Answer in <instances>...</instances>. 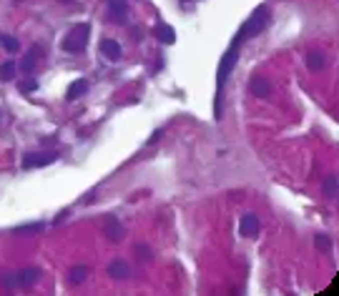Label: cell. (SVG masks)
<instances>
[{
  "label": "cell",
  "instance_id": "cell-1",
  "mask_svg": "<svg viewBox=\"0 0 339 296\" xmlns=\"http://www.w3.org/2000/svg\"><path fill=\"white\" fill-rule=\"evenodd\" d=\"M269 26V8L266 6H259L244 23H241V28H239V33H236V38H234V46H241L244 40H249V38H254V36H259L264 28Z\"/></svg>",
  "mask_w": 339,
  "mask_h": 296
},
{
  "label": "cell",
  "instance_id": "cell-2",
  "mask_svg": "<svg viewBox=\"0 0 339 296\" xmlns=\"http://www.w3.org/2000/svg\"><path fill=\"white\" fill-rule=\"evenodd\" d=\"M239 63V46L231 43V48L224 53L221 63H219V70H216V118L221 116V90H224V83L229 78V73L234 70V66Z\"/></svg>",
  "mask_w": 339,
  "mask_h": 296
},
{
  "label": "cell",
  "instance_id": "cell-3",
  "mask_svg": "<svg viewBox=\"0 0 339 296\" xmlns=\"http://www.w3.org/2000/svg\"><path fill=\"white\" fill-rule=\"evenodd\" d=\"M88 36H91V28L86 23L76 26L66 38H63V50L66 53H81L86 46H88Z\"/></svg>",
  "mask_w": 339,
  "mask_h": 296
},
{
  "label": "cell",
  "instance_id": "cell-4",
  "mask_svg": "<svg viewBox=\"0 0 339 296\" xmlns=\"http://www.w3.org/2000/svg\"><path fill=\"white\" fill-rule=\"evenodd\" d=\"M58 161V154L53 151H46V154H26L23 156V168H41V166H48Z\"/></svg>",
  "mask_w": 339,
  "mask_h": 296
},
{
  "label": "cell",
  "instance_id": "cell-5",
  "mask_svg": "<svg viewBox=\"0 0 339 296\" xmlns=\"http://www.w3.org/2000/svg\"><path fill=\"white\" fill-rule=\"evenodd\" d=\"M108 18L116 23V26H126L128 20V3L126 0H108Z\"/></svg>",
  "mask_w": 339,
  "mask_h": 296
},
{
  "label": "cell",
  "instance_id": "cell-6",
  "mask_svg": "<svg viewBox=\"0 0 339 296\" xmlns=\"http://www.w3.org/2000/svg\"><path fill=\"white\" fill-rule=\"evenodd\" d=\"M249 90H251V96H256V98H266V96L271 93V83H269L264 76H254V78L249 80Z\"/></svg>",
  "mask_w": 339,
  "mask_h": 296
},
{
  "label": "cell",
  "instance_id": "cell-7",
  "mask_svg": "<svg viewBox=\"0 0 339 296\" xmlns=\"http://www.w3.org/2000/svg\"><path fill=\"white\" fill-rule=\"evenodd\" d=\"M239 231H241V236H246V238L256 236V234H259V218H256L254 214H244V216H241V224H239Z\"/></svg>",
  "mask_w": 339,
  "mask_h": 296
},
{
  "label": "cell",
  "instance_id": "cell-8",
  "mask_svg": "<svg viewBox=\"0 0 339 296\" xmlns=\"http://www.w3.org/2000/svg\"><path fill=\"white\" fill-rule=\"evenodd\" d=\"M103 231H106V236H108L111 241H121V238H123V226H121L118 218H113V216H108V218L103 221Z\"/></svg>",
  "mask_w": 339,
  "mask_h": 296
},
{
  "label": "cell",
  "instance_id": "cell-9",
  "mask_svg": "<svg viewBox=\"0 0 339 296\" xmlns=\"http://www.w3.org/2000/svg\"><path fill=\"white\" fill-rule=\"evenodd\" d=\"M153 36H156L163 46H171V43L176 40V30H174L171 26H166V23H158V26L153 28Z\"/></svg>",
  "mask_w": 339,
  "mask_h": 296
},
{
  "label": "cell",
  "instance_id": "cell-10",
  "mask_svg": "<svg viewBox=\"0 0 339 296\" xmlns=\"http://www.w3.org/2000/svg\"><path fill=\"white\" fill-rule=\"evenodd\" d=\"M101 53H103L106 60H121V46L116 40H111V38L101 40Z\"/></svg>",
  "mask_w": 339,
  "mask_h": 296
},
{
  "label": "cell",
  "instance_id": "cell-11",
  "mask_svg": "<svg viewBox=\"0 0 339 296\" xmlns=\"http://www.w3.org/2000/svg\"><path fill=\"white\" fill-rule=\"evenodd\" d=\"M108 274H111V278L123 281V278H128V276H131V268H128V264H126V261L116 258V261H111V264H108Z\"/></svg>",
  "mask_w": 339,
  "mask_h": 296
},
{
  "label": "cell",
  "instance_id": "cell-12",
  "mask_svg": "<svg viewBox=\"0 0 339 296\" xmlns=\"http://www.w3.org/2000/svg\"><path fill=\"white\" fill-rule=\"evenodd\" d=\"M83 93H88V80H73L71 86H68V93H66V98L68 100H76V98H81Z\"/></svg>",
  "mask_w": 339,
  "mask_h": 296
},
{
  "label": "cell",
  "instance_id": "cell-13",
  "mask_svg": "<svg viewBox=\"0 0 339 296\" xmlns=\"http://www.w3.org/2000/svg\"><path fill=\"white\" fill-rule=\"evenodd\" d=\"M16 70H18L16 60H6L3 66H0V80H3V83L13 80V78H16Z\"/></svg>",
  "mask_w": 339,
  "mask_h": 296
},
{
  "label": "cell",
  "instance_id": "cell-14",
  "mask_svg": "<svg viewBox=\"0 0 339 296\" xmlns=\"http://www.w3.org/2000/svg\"><path fill=\"white\" fill-rule=\"evenodd\" d=\"M306 66H309L311 70H321V68H324V56H321L319 50H309V53H306Z\"/></svg>",
  "mask_w": 339,
  "mask_h": 296
},
{
  "label": "cell",
  "instance_id": "cell-15",
  "mask_svg": "<svg viewBox=\"0 0 339 296\" xmlns=\"http://www.w3.org/2000/svg\"><path fill=\"white\" fill-rule=\"evenodd\" d=\"M38 274H41L38 268H26V271L18 274V284H21V286H31V284L38 281Z\"/></svg>",
  "mask_w": 339,
  "mask_h": 296
},
{
  "label": "cell",
  "instance_id": "cell-16",
  "mask_svg": "<svg viewBox=\"0 0 339 296\" xmlns=\"http://www.w3.org/2000/svg\"><path fill=\"white\" fill-rule=\"evenodd\" d=\"M324 196L326 198H334L336 196V174H329L324 178Z\"/></svg>",
  "mask_w": 339,
  "mask_h": 296
},
{
  "label": "cell",
  "instance_id": "cell-17",
  "mask_svg": "<svg viewBox=\"0 0 339 296\" xmlns=\"http://www.w3.org/2000/svg\"><path fill=\"white\" fill-rule=\"evenodd\" d=\"M86 276H88V266H76V268H71V284H83L86 281Z\"/></svg>",
  "mask_w": 339,
  "mask_h": 296
},
{
  "label": "cell",
  "instance_id": "cell-18",
  "mask_svg": "<svg viewBox=\"0 0 339 296\" xmlns=\"http://www.w3.org/2000/svg\"><path fill=\"white\" fill-rule=\"evenodd\" d=\"M36 63H38V53H28L26 58H23V63H21V68H23V73H33V68H36Z\"/></svg>",
  "mask_w": 339,
  "mask_h": 296
},
{
  "label": "cell",
  "instance_id": "cell-19",
  "mask_svg": "<svg viewBox=\"0 0 339 296\" xmlns=\"http://www.w3.org/2000/svg\"><path fill=\"white\" fill-rule=\"evenodd\" d=\"M0 43H3V48H6L8 53H16V50L21 48V43H18L16 38H11V36H0Z\"/></svg>",
  "mask_w": 339,
  "mask_h": 296
},
{
  "label": "cell",
  "instance_id": "cell-20",
  "mask_svg": "<svg viewBox=\"0 0 339 296\" xmlns=\"http://www.w3.org/2000/svg\"><path fill=\"white\" fill-rule=\"evenodd\" d=\"M18 88H21V93H26V96H28V93L38 90V80H36V78H26V80H23Z\"/></svg>",
  "mask_w": 339,
  "mask_h": 296
},
{
  "label": "cell",
  "instance_id": "cell-21",
  "mask_svg": "<svg viewBox=\"0 0 339 296\" xmlns=\"http://www.w3.org/2000/svg\"><path fill=\"white\" fill-rule=\"evenodd\" d=\"M314 244H316L319 251H329V246H331V241H329L326 234H316V236H314Z\"/></svg>",
  "mask_w": 339,
  "mask_h": 296
},
{
  "label": "cell",
  "instance_id": "cell-22",
  "mask_svg": "<svg viewBox=\"0 0 339 296\" xmlns=\"http://www.w3.org/2000/svg\"><path fill=\"white\" fill-rule=\"evenodd\" d=\"M18 234H23V231H43V224H31V226H21V228H16Z\"/></svg>",
  "mask_w": 339,
  "mask_h": 296
},
{
  "label": "cell",
  "instance_id": "cell-23",
  "mask_svg": "<svg viewBox=\"0 0 339 296\" xmlns=\"http://www.w3.org/2000/svg\"><path fill=\"white\" fill-rule=\"evenodd\" d=\"M138 251H141V254H138V258H141V261H148V258H151V254H148V248H146V246H138Z\"/></svg>",
  "mask_w": 339,
  "mask_h": 296
}]
</instances>
